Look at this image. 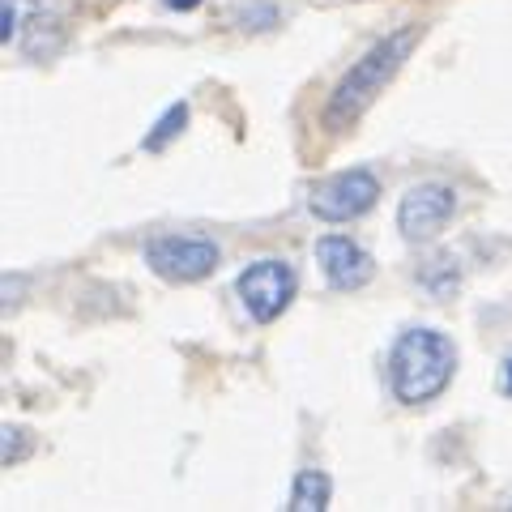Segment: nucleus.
Returning a JSON list of instances; mask_svg holds the SVG:
<instances>
[{"instance_id": "nucleus-1", "label": "nucleus", "mask_w": 512, "mask_h": 512, "mask_svg": "<svg viewBox=\"0 0 512 512\" xmlns=\"http://www.w3.org/2000/svg\"><path fill=\"white\" fill-rule=\"evenodd\" d=\"M423 43V26H397L389 35H380L367 52L350 64V69L338 77V86L329 90L325 111H320V124L325 133H350L367 111L376 107V99L393 86V77L406 69V60L414 56V47Z\"/></svg>"}, {"instance_id": "nucleus-2", "label": "nucleus", "mask_w": 512, "mask_h": 512, "mask_svg": "<svg viewBox=\"0 0 512 512\" xmlns=\"http://www.w3.org/2000/svg\"><path fill=\"white\" fill-rule=\"evenodd\" d=\"M384 372L402 406H431L457 376V342L431 325H410L393 338Z\"/></svg>"}, {"instance_id": "nucleus-3", "label": "nucleus", "mask_w": 512, "mask_h": 512, "mask_svg": "<svg viewBox=\"0 0 512 512\" xmlns=\"http://www.w3.org/2000/svg\"><path fill=\"white\" fill-rule=\"evenodd\" d=\"M141 256H146L150 274L171 286H197L205 278H214L222 265V248L210 235H197V231L154 235V239H146V252Z\"/></svg>"}, {"instance_id": "nucleus-4", "label": "nucleus", "mask_w": 512, "mask_h": 512, "mask_svg": "<svg viewBox=\"0 0 512 512\" xmlns=\"http://www.w3.org/2000/svg\"><path fill=\"white\" fill-rule=\"evenodd\" d=\"M235 295L256 325H274V320H282L291 312V303L299 295V274H295L291 261H282V256H261V261L239 269Z\"/></svg>"}, {"instance_id": "nucleus-5", "label": "nucleus", "mask_w": 512, "mask_h": 512, "mask_svg": "<svg viewBox=\"0 0 512 512\" xmlns=\"http://www.w3.org/2000/svg\"><path fill=\"white\" fill-rule=\"evenodd\" d=\"M380 201V180L372 167H346L325 175L320 184H312L308 192V210L312 218L329 222V227H342V222H359L363 214H372Z\"/></svg>"}, {"instance_id": "nucleus-6", "label": "nucleus", "mask_w": 512, "mask_h": 512, "mask_svg": "<svg viewBox=\"0 0 512 512\" xmlns=\"http://www.w3.org/2000/svg\"><path fill=\"white\" fill-rule=\"evenodd\" d=\"M453 214H457V188L444 180H423L406 188V197L397 201V235L406 244H431V239L444 235Z\"/></svg>"}, {"instance_id": "nucleus-7", "label": "nucleus", "mask_w": 512, "mask_h": 512, "mask_svg": "<svg viewBox=\"0 0 512 512\" xmlns=\"http://www.w3.org/2000/svg\"><path fill=\"white\" fill-rule=\"evenodd\" d=\"M316 265H320V274H325V282L333 286V291H342V295H355L376 278L372 252H367L359 239L338 235V231L316 239Z\"/></svg>"}, {"instance_id": "nucleus-8", "label": "nucleus", "mask_w": 512, "mask_h": 512, "mask_svg": "<svg viewBox=\"0 0 512 512\" xmlns=\"http://www.w3.org/2000/svg\"><path fill=\"white\" fill-rule=\"evenodd\" d=\"M329 500H333V478L325 470H312V466L295 470L291 495H286V508H291V512H325Z\"/></svg>"}, {"instance_id": "nucleus-9", "label": "nucleus", "mask_w": 512, "mask_h": 512, "mask_svg": "<svg viewBox=\"0 0 512 512\" xmlns=\"http://www.w3.org/2000/svg\"><path fill=\"white\" fill-rule=\"evenodd\" d=\"M64 39H69V30H64L56 13H35V18H26V26H22V52L30 60H39V56L52 60L64 47Z\"/></svg>"}, {"instance_id": "nucleus-10", "label": "nucleus", "mask_w": 512, "mask_h": 512, "mask_svg": "<svg viewBox=\"0 0 512 512\" xmlns=\"http://www.w3.org/2000/svg\"><path fill=\"white\" fill-rule=\"evenodd\" d=\"M188 116H192V107H188L184 99H180V103H171L163 116H158V120L146 128V137H141V150H146V154H163L171 141L188 128Z\"/></svg>"}, {"instance_id": "nucleus-11", "label": "nucleus", "mask_w": 512, "mask_h": 512, "mask_svg": "<svg viewBox=\"0 0 512 512\" xmlns=\"http://www.w3.org/2000/svg\"><path fill=\"white\" fill-rule=\"evenodd\" d=\"M231 22L239 30H248V35H261V30H274L282 22L278 5H269V0H239L231 9Z\"/></svg>"}, {"instance_id": "nucleus-12", "label": "nucleus", "mask_w": 512, "mask_h": 512, "mask_svg": "<svg viewBox=\"0 0 512 512\" xmlns=\"http://www.w3.org/2000/svg\"><path fill=\"white\" fill-rule=\"evenodd\" d=\"M30 453H35V431L22 423H5V431H0V466L13 470V466H22Z\"/></svg>"}, {"instance_id": "nucleus-13", "label": "nucleus", "mask_w": 512, "mask_h": 512, "mask_svg": "<svg viewBox=\"0 0 512 512\" xmlns=\"http://www.w3.org/2000/svg\"><path fill=\"white\" fill-rule=\"evenodd\" d=\"M419 282H423L436 299H448V295H453L457 286H461V269H457L453 256H436V261H431L423 274H419Z\"/></svg>"}, {"instance_id": "nucleus-14", "label": "nucleus", "mask_w": 512, "mask_h": 512, "mask_svg": "<svg viewBox=\"0 0 512 512\" xmlns=\"http://www.w3.org/2000/svg\"><path fill=\"white\" fill-rule=\"evenodd\" d=\"M18 22H22L18 5H13V0H5V5H0V43H5V47H9V39H13V35H18V30H22Z\"/></svg>"}, {"instance_id": "nucleus-15", "label": "nucleus", "mask_w": 512, "mask_h": 512, "mask_svg": "<svg viewBox=\"0 0 512 512\" xmlns=\"http://www.w3.org/2000/svg\"><path fill=\"white\" fill-rule=\"evenodd\" d=\"M163 5L171 13H192V9H201V0H163Z\"/></svg>"}, {"instance_id": "nucleus-16", "label": "nucleus", "mask_w": 512, "mask_h": 512, "mask_svg": "<svg viewBox=\"0 0 512 512\" xmlns=\"http://www.w3.org/2000/svg\"><path fill=\"white\" fill-rule=\"evenodd\" d=\"M504 393H508V397H512V359H508V363H504Z\"/></svg>"}]
</instances>
